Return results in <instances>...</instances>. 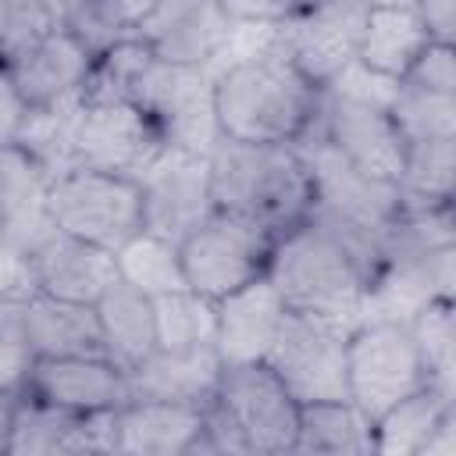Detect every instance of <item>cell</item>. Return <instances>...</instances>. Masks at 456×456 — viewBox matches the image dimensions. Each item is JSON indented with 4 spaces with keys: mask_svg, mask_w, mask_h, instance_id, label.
I'll use <instances>...</instances> for the list:
<instances>
[{
    "mask_svg": "<svg viewBox=\"0 0 456 456\" xmlns=\"http://www.w3.org/2000/svg\"><path fill=\"white\" fill-rule=\"evenodd\" d=\"M221 356L214 346L200 349H153L128 370V399H167L203 406L214 395Z\"/></svg>",
    "mask_w": 456,
    "mask_h": 456,
    "instance_id": "cell-21",
    "label": "cell"
},
{
    "mask_svg": "<svg viewBox=\"0 0 456 456\" xmlns=\"http://www.w3.org/2000/svg\"><path fill=\"white\" fill-rule=\"evenodd\" d=\"M410 335L424 356V367L431 374L435 385L452 388V370H456V360H452V346H456V335H452V296H435L428 303H420L413 314H410Z\"/></svg>",
    "mask_w": 456,
    "mask_h": 456,
    "instance_id": "cell-33",
    "label": "cell"
},
{
    "mask_svg": "<svg viewBox=\"0 0 456 456\" xmlns=\"http://www.w3.org/2000/svg\"><path fill=\"white\" fill-rule=\"evenodd\" d=\"M321 107V89L281 53L274 32L214 68L217 132L242 142H299Z\"/></svg>",
    "mask_w": 456,
    "mask_h": 456,
    "instance_id": "cell-1",
    "label": "cell"
},
{
    "mask_svg": "<svg viewBox=\"0 0 456 456\" xmlns=\"http://www.w3.org/2000/svg\"><path fill=\"white\" fill-rule=\"evenodd\" d=\"M239 25L217 0H157L135 25V36L164 64L210 68L232 46Z\"/></svg>",
    "mask_w": 456,
    "mask_h": 456,
    "instance_id": "cell-12",
    "label": "cell"
},
{
    "mask_svg": "<svg viewBox=\"0 0 456 456\" xmlns=\"http://www.w3.org/2000/svg\"><path fill=\"white\" fill-rule=\"evenodd\" d=\"M203 435V406L167 399H128L114 410V452L192 456Z\"/></svg>",
    "mask_w": 456,
    "mask_h": 456,
    "instance_id": "cell-17",
    "label": "cell"
},
{
    "mask_svg": "<svg viewBox=\"0 0 456 456\" xmlns=\"http://www.w3.org/2000/svg\"><path fill=\"white\" fill-rule=\"evenodd\" d=\"M78 114H82V96L75 100H61L53 107H36L25 110V121L14 135L18 146H25L50 178L64 175L75 167V128H78Z\"/></svg>",
    "mask_w": 456,
    "mask_h": 456,
    "instance_id": "cell-28",
    "label": "cell"
},
{
    "mask_svg": "<svg viewBox=\"0 0 456 456\" xmlns=\"http://www.w3.org/2000/svg\"><path fill=\"white\" fill-rule=\"evenodd\" d=\"M18 392L71 413H110L128 403V374L103 353L32 356Z\"/></svg>",
    "mask_w": 456,
    "mask_h": 456,
    "instance_id": "cell-15",
    "label": "cell"
},
{
    "mask_svg": "<svg viewBox=\"0 0 456 456\" xmlns=\"http://www.w3.org/2000/svg\"><path fill=\"white\" fill-rule=\"evenodd\" d=\"M14 406H18V388L0 385V452H7L11 424H14Z\"/></svg>",
    "mask_w": 456,
    "mask_h": 456,
    "instance_id": "cell-40",
    "label": "cell"
},
{
    "mask_svg": "<svg viewBox=\"0 0 456 456\" xmlns=\"http://www.w3.org/2000/svg\"><path fill=\"white\" fill-rule=\"evenodd\" d=\"M157 125L135 103H82L75 128V167H100L139 178L160 153Z\"/></svg>",
    "mask_w": 456,
    "mask_h": 456,
    "instance_id": "cell-13",
    "label": "cell"
},
{
    "mask_svg": "<svg viewBox=\"0 0 456 456\" xmlns=\"http://www.w3.org/2000/svg\"><path fill=\"white\" fill-rule=\"evenodd\" d=\"M160 132L167 150L207 153L221 132L214 121V71L153 61L132 100Z\"/></svg>",
    "mask_w": 456,
    "mask_h": 456,
    "instance_id": "cell-11",
    "label": "cell"
},
{
    "mask_svg": "<svg viewBox=\"0 0 456 456\" xmlns=\"http://www.w3.org/2000/svg\"><path fill=\"white\" fill-rule=\"evenodd\" d=\"M367 4H399V0H367Z\"/></svg>",
    "mask_w": 456,
    "mask_h": 456,
    "instance_id": "cell-43",
    "label": "cell"
},
{
    "mask_svg": "<svg viewBox=\"0 0 456 456\" xmlns=\"http://www.w3.org/2000/svg\"><path fill=\"white\" fill-rule=\"evenodd\" d=\"M210 203L274 232L299 224L314 207V175L296 142H242L221 135L207 150Z\"/></svg>",
    "mask_w": 456,
    "mask_h": 456,
    "instance_id": "cell-2",
    "label": "cell"
},
{
    "mask_svg": "<svg viewBox=\"0 0 456 456\" xmlns=\"http://www.w3.org/2000/svg\"><path fill=\"white\" fill-rule=\"evenodd\" d=\"M25 331L32 356H82L103 353L100 321L89 303L57 299L46 292L25 296Z\"/></svg>",
    "mask_w": 456,
    "mask_h": 456,
    "instance_id": "cell-24",
    "label": "cell"
},
{
    "mask_svg": "<svg viewBox=\"0 0 456 456\" xmlns=\"http://www.w3.org/2000/svg\"><path fill=\"white\" fill-rule=\"evenodd\" d=\"M395 82L381 89L353 86L346 75L321 89L317 121L303 139H324L338 157H346L363 175L399 182L406 160V139L388 114V96ZM299 139V142H303Z\"/></svg>",
    "mask_w": 456,
    "mask_h": 456,
    "instance_id": "cell-5",
    "label": "cell"
},
{
    "mask_svg": "<svg viewBox=\"0 0 456 456\" xmlns=\"http://www.w3.org/2000/svg\"><path fill=\"white\" fill-rule=\"evenodd\" d=\"M278 235L281 232H274L253 217L214 207L178 242L185 285L207 299H221L242 285L267 278Z\"/></svg>",
    "mask_w": 456,
    "mask_h": 456,
    "instance_id": "cell-6",
    "label": "cell"
},
{
    "mask_svg": "<svg viewBox=\"0 0 456 456\" xmlns=\"http://www.w3.org/2000/svg\"><path fill=\"white\" fill-rule=\"evenodd\" d=\"M299 403L264 360L221 363L214 395L203 403L196 452L285 456L296 449Z\"/></svg>",
    "mask_w": 456,
    "mask_h": 456,
    "instance_id": "cell-3",
    "label": "cell"
},
{
    "mask_svg": "<svg viewBox=\"0 0 456 456\" xmlns=\"http://www.w3.org/2000/svg\"><path fill=\"white\" fill-rule=\"evenodd\" d=\"M32 292V274H28V253L21 242L0 228V299L4 296H28Z\"/></svg>",
    "mask_w": 456,
    "mask_h": 456,
    "instance_id": "cell-37",
    "label": "cell"
},
{
    "mask_svg": "<svg viewBox=\"0 0 456 456\" xmlns=\"http://www.w3.org/2000/svg\"><path fill=\"white\" fill-rule=\"evenodd\" d=\"M310 4H321V0H299V7H310Z\"/></svg>",
    "mask_w": 456,
    "mask_h": 456,
    "instance_id": "cell-42",
    "label": "cell"
},
{
    "mask_svg": "<svg viewBox=\"0 0 456 456\" xmlns=\"http://www.w3.org/2000/svg\"><path fill=\"white\" fill-rule=\"evenodd\" d=\"M153 61H157L153 50L135 32L114 39L110 46L93 53L82 93H78L82 103H132Z\"/></svg>",
    "mask_w": 456,
    "mask_h": 456,
    "instance_id": "cell-27",
    "label": "cell"
},
{
    "mask_svg": "<svg viewBox=\"0 0 456 456\" xmlns=\"http://www.w3.org/2000/svg\"><path fill=\"white\" fill-rule=\"evenodd\" d=\"M346 342L349 324L303 310H285L264 363L281 378L299 406L321 399H346Z\"/></svg>",
    "mask_w": 456,
    "mask_h": 456,
    "instance_id": "cell-9",
    "label": "cell"
},
{
    "mask_svg": "<svg viewBox=\"0 0 456 456\" xmlns=\"http://www.w3.org/2000/svg\"><path fill=\"white\" fill-rule=\"evenodd\" d=\"M410 7L428 25L431 39L452 43V32H456V0H410Z\"/></svg>",
    "mask_w": 456,
    "mask_h": 456,
    "instance_id": "cell-39",
    "label": "cell"
},
{
    "mask_svg": "<svg viewBox=\"0 0 456 456\" xmlns=\"http://www.w3.org/2000/svg\"><path fill=\"white\" fill-rule=\"evenodd\" d=\"M267 281L278 289L289 310L331 317L349 328L363 321L367 310L363 271L346 253V246L310 217H303L299 224L278 235Z\"/></svg>",
    "mask_w": 456,
    "mask_h": 456,
    "instance_id": "cell-4",
    "label": "cell"
},
{
    "mask_svg": "<svg viewBox=\"0 0 456 456\" xmlns=\"http://www.w3.org/2000/svg\"><path fill=\"white\" fill-rule=\"evenodd\" d=\"M456 392L424 385L374 417V456H424L431 435L456 413Z\"/></svg>",
    "mask_w": 456,
    "mask_h": 456,
    "instance_id": "cell-25",
    "label": "cell"
},
{
    "mask_svg": "<svg viewBox=\"0 0 456 456\" xmlns=\"http://www.w3.org/2000/svg\"><path fill=\"white\" fill-rule=\"evenodd\" d=\"M89 61H93V53L71 32L53 28L32 50H25L18 61H11L7 71H11L25 107L36 110V107H53L61 100H75L82 93Z\"/></svg>",
    "mask_w": 456,
    "mask_h": 456,
    "instance_id": "cell-19",
    "label": "cell"
},
{
    "mask_svg": "<svg viewBox=\"0 0 456 456\" xmlns=\"http://www.w3.org/2000/svg\"><path fill=\"white\" fill-rule=\"evenodd\" d=\"M399 82H413V86H420V89L456 96V50H452V43L431 39Z\"/></svg>",
    "mask_w": 456,
    "mask_h": 456,
    "instance_id": "cell-35",
    "label": "cell"
},
{
    "mask_svg": "<svg viewBox=\"0 0 456 456\" xmlns=\"http://www.w3.org/2000/svg\"><path fill=\"white\" fill-rule=\"evenodd\" d=\"M367 11H370L367 0H321L299 7L281 25H271V32L281 53L317 89H328L356 64Z\"/></svg>",
    "mask_w": 456,
    "mask_h": 456,
    "instance_id": "cell-10",
    "label": "cell"
},
{
    "mask_svg": "<svg viewBox=\"0 0 456 456\" xmlns=\"http://www.w3.org/2000/svg\"><path fill=\"white\" fill-rule=\"evenodd\" d=\"M388 114L403 132L406 146L424 139H452L456 135V96L431 93L413 82H395L388 96Z\"/></svg>",
    "mask_w": 456,
    "mask_h": 456,
    "instance_id": "cell-32",
    "label": "cell"
},
{
    "mask_svg": "<svg viewBox=\"0 0 456 456\" xmlns=\"http://www.w3.org/2000/svg\"><path fill=\"white\" fill-rule=\"evenodd\" d=\"M118 4H121L125 18H128V25H132V32H135V25L146 18V11H150L157 0H118Z\"/></svg>",
    "mask_w": 456,
    "mask_h": 456,
    "instance_id": "cell-41",
    "label": "cell"
},
{
    "mask_svg": "<svg viewBox=\"0 0 456 456\" xmlns=\"http://www.w3.org/2000/svg\"><path fill=\"white\" fill-rule=\"evenodd\" d=\"M217 4L235 25H256V28L281 25L299 11V0H217Z\"/></svg>",
    "mask_w": 456,
    "mask_h": 456,
    "instance_id": "cell-36",
    "label": "cell"
},
{
    "mask_svg": "<svg viewBox=\"0 0 456 456\" xmlns=\"http://www.w3.org/2000/svg\"><path fill=\"white\" fill-rule=\"evenodd\" d=\"M153 317H157V349L214 346L217 303L192 289H175V292L153 296Z\"/></svg>",
    "mask_w": 456,
    "mask_h": 456,
    "instance_id": "cell-31",
    "label": "cell"
},
{
    "mask_svg": "<svg viewBox=\"0 0 456 456\" xmlns=\"http://www.w3.org/2000/svg\"><path fill=\"white\" fill-rule=\"evenodd\" d=\"M100 321V342L103 356L118 363L125 374L135 370L153 349H157V317H153V296L118 278L96 303Z\"/></svg>",
    "mask_w": 456,
    "mask_h": 456,
    "instance_id": "cell-22",
    "label": "cell"
},
{
    "mask_svg": "<svg viewBox=\"0 0 456 456\" xmlns=\"http://www.w3.org/2000/svg\"><path fill=\"white\" fill-rule=\"evenodd\" d=\"M428 43H431V32L420 21V14L410 7V0H399V4H370L356 64L363 71L378 75V78L399 82L410 71V64L420 57V50Z\"/></svg>",
    "mask_w": 456,
    "mask_h": 456,
    "instance_id": "cell-23",
    "label": "cell"
},
{
    "mask_svg": "<svg viewBox=\"0 0 456 456\" xmlns=\"http://www.w3.org/2000/svg\"><path fill=\"white\" fill-rule=\"evenodd\" d=\"M46 167L18 142H0V228H7L25 253H32L57 224L50 217Z\"/></svg>",
    "mask_w": 456,
    "mask_h": 456,
    "instance_id": "cell-20",
    "label": "cell"
},
{
    "mask_svg": "<svg viewBox=\"0 0 456 456\" xmlns=\"http://www.w3.org/2000/svg\"><path fill=\"white\" fill-rule=\"evenodd\" d=\"M28 274H32V292L93 306L118 281V260L110 249H100L86 239L53 228L28 253Z\"/></svg>",
    "mask_w": 456,
    "mask_h": 456,
    "instance_id": "cell-16",
    "label": "cell"
},
{
    "mask_svg": "<svg viewBox=\"0 0 456 456\" xmlns=\"http://www.w3.org/2000/svg\"><path fill=\"white\" fill-rule=\"evenodd\" d=\"M452 171H456V135L424 139L406 146L399 192L406 207H445L452 203Z\"/></svg>",
    "mask_w": 456,
    "mask_h": 456,
    "instance_id": "cell-29",
    "label": "cell"
},
{
    "mask_svg": "<svg viewBox=\"0 0 456 456\" xmlns=\"http://www.w3.org/2000/svg\"><path fill=\"white\" fill-rule=\"evenodd\" d=\"M118 278L142 289L146 296H164L175 289H189L178 260V242L157 235V232H135L118 253Z\"/></svg>",
    "mask_w": 456,
    "mask_h": 456,
    "instance_id": "cell-30",
    "label": "cell"
},
{
    "mask_svg": "<svg viewBox=\"0 0 456 456\" xmlns=\"http://www.w3.org/2000/svg\"><path fill=\"white\" fill-rule=\"evenodd\" d=\"M53 28V14L43 0H0V61H18Z\"/></svg>",
    "mask_w": 456,
    "mask_h": 456,
    "instance_id": "cell-34",
    "label": "cell"
},
{
    "mask_svg": "<svg viewBox=\"0 0 456 456\" xmlns=\"http://www.w3.org/2000/svg\"><path fill=\"white\" fill-rule=\"evenodd\" d=\"M303 456H374V417L349 395L299 406L296 449Z\"/></svg>",
    "mask_w": 456,
    "mask_h": 456,
    "instance_id": "cell-26",
    "label": "cell"
},
{
    "mask_svg": "<svg viewBox=\"0 0 456 456\" xmlns=\"http://www.w3.org/2000/svg\"><path fill=\"white\" fill-rule=\"evenodd\" d=\"M142 228L157 232L171 242H182L210 210V182H207V153L164 150L142 175Z\"/></svg>",
    "mask_w": 456,
    "mask_h": 456,
    "instance_id": "cell-14",
    "label": "cell"
},
{
    "mask_svg": "<svg viewBox=\"0 0 456 456\" xmlns=\"http://www.w3.org/2000/svg\"><path fill=\"white\" fill-rule=\"evenodd\" d=\"M25 110L28 107H25L21 93H18L7 64L0 61V142H14V135H18L21 121H25Z\"/></svg>",
    "mask_w": 456,
    "mask_h": 456,
    "instance_id": "cell-38",
    "label": "cell"
},
{
    "mask_svg": "<svg viewBox=\"0 0 456 456\" xmlns=\"http://www.w3.org/2000/svg\"><path fill=\"white\" fill-rule=\"evenodd\" d=\"M217 303V335H214V349L221 356V363H246V360H264L278 324L285 317V303L278 296V289L260 278L253 285H242Z\"/></svg>",
    "mask_w": 456,
    "mask_h": 456,
    "instance_id": "cell-18",
    "label": "cell"
},
{
    "mask_svg": "<svg viewBox=\"0 0 456 456\" xmlns=\"http://www.w3.org/2000/svg\"><path fill=\"white\" fill-rule=\"evenodd\" d=\"M46 207L61 232L110 253L142 232V189L132 175L71 167L50 182Z\"/></svg>",
    "mask_w": 456,
    "mask_h": 456,
    "instance_id": "cell-8",
    "label": "cell"
},
{
    "mask_svg": "<svg viewBox=\"0 0 456 456\" xmlns=\"http://www.w3.org/2000/svg\"><path fill=\"white\" fill-rule=\"evenodd\" d=\"M435 385L406 321L363 317L349 328L346 342V392L367 413L381 417L410 392Z\"/></svg>",
    "mask_w": 456,
    "mask_h": 456,
    "instance_id": "cell-7",
    "label": "cell"
}]
</instances>
